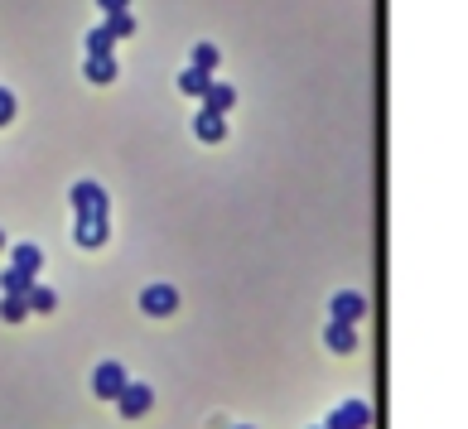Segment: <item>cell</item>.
Masks as SVG:
<instances>
[{
    "mask_svg": "<svg viewBox=\"0 0 468 429\" xmlns=\"http://www.w3.org/2000/svg\"><path fill=\"white\" fill-rule=\"evenodd\" d=\"M208 88H213V73H203V68H183V73H179V92H183V97L203 101Z\"/></svg>",
    "mask_w": 468,
    "mask_h": 429,
    "instance_id": "30bf717a",
    "label": "cell"
},
{
    "mask_svg": "<svg viewBox=\"0 0 468 429\" xmlns=\"http://www.w3.org/2000/svg\"><path fill=\"white\" fill-rule=\"evenodd\" d=\"M217 63H223V54H217V44H193V54H189V68H203V73H213Z\"/></svg>",
    "mask_w": 468,
    "mask_h": 429,
    "instance_id": "e0dca14e",
    "label": "cell"
},
{
    "mask_svg": "<svg viewBox=\"0 0 468 429\" xmlns=\"http://www.w3.org/2000/svg\"><path fill=\"white\" fill-rule=\"evenodd\" d=\"M111 39H130L136 34V20H130V10H116V15H107V25H102Z\"/></svg>",
    "mask_w": 468,
    "mask_h": 429,
    "instance_id": "ac0fdd59",
    "label": "cell"
},
{
    "mask_svg": "<svg viewBox=\"0 0 468 429\" xmlns=\"http://www.w3.org/2000/svg\"><path fill=\"white\" fill-rule=\"evenodd\" d=\"M126 382H130V376H126V367H121V362H102V367L92 371V396L116 405V396L126 391Z\"/></svg>",
    "mask_w": 468,
    "mask_h": 429,
    "instance_id": "7a4b0ae2",
    "label": "cell"
},
{
    "mask_svg": "<svg viewBox=\"0 0 468 429\" xmlns=\"http://www.w3.org/2000/svg\"><path fill=\"white\" fill-rule=\"evenodd\" d=\"M193 135H198L203 145L227 141V116H217V111H208V107H198V116H193Z\"/></svg>",
    "mask_w": 468,
    "mask_h": 429,
    "instance_id": "52a82bcc",
    "label": "cell"
},
{
    "mask_svg": "<svg viewBox=\"0 0 468 429\" xmlns=\"http://www.w3.org/2000/svg\"><path fill=\"white\" fill-rule=\"evenodd\" d=\"M107 217H92V213H78V222H73V242L82 246V251H97V246H107Z\"/></svg>",
    "mask_w": 468,
    "mask_h": 429,
    "instance_id": "277c9868",
    "label": "cell"
},
{
    "mask_svg": "<svg viewBox=\"0 0 468 429\" xmlns=\"http://www.w3.org/2000/svg\"><path fill=\"white\" fill-rule=\"evenodd\" d=\"M68 203H73L78 213H92V217H107V213H111L102 183H92V179H78V183L68 188Z\"/></svg>",
    "mask_w": 468,
    "mask_h": 429,
    "instance_id": "6da1fadb",
    "label": "cell"
},
{
    "mask_svg": "<svg viewBox=\"0 0 468 429\" xmlns=\"http://www.w3.org/2000/svg\"><path fill=\"white\" fill-rule=\"evenodd\" d=\"M111 44H116V39H111L107 29H92V34H88V54H111Z\"/></svg>",
    "mask_w": 468,
    "mask_h": 429,
    "instance_id": "d6986e66",
    "label": "cell"
},
{
    "mask_svg": "<svg viewBox=\"0 0 468 429\" xmlns=\"http://www.w3.org/2000/svg\"><path fill=\"white\" fill-rule=\"evenodd\" d=\"M0 246H5V236H0Z\"/></svg>",
    "mask_w": 468,
    "mask_h": 429,
    "instance_id": "603a6c76",
    "label": "cell"
},
{
    "mask_svg": "<svg viewBox=\"0 0 468 429\" xmlns=\"http://www.w3.org/2000/svg\"><path fill=\"white\" fill-rule=\"evenodd\" d=\"M10 266L15 270H29V276H39V266H44V251L35 246V242H20L10 251Z\"/></svg>",
    "mask_w": 468,
    "mask_h": 429,
    "instance_id": "4fadbf2b",
    "label": "cell"
},
{
    "mask_svg": "<svg viewBox=\"0 0 468 429\" xmlns=\"http://www.w3.org/2000/svg\"><path fill=\"white\" fill-rule=\"evenodd\" d=\"M97 5H102L107 15H116V10H126V5H130V0H97Z\"/></svg>",
    "mask_w": 468,
    "mask_h": 429,
    "instance_id": "44dd1931",
    "label": "cell"
},
{
    "mask_svg": "<svg viewBox=\"0 0 468 429\" xmlns=\"http://www.w3.org/2000/svg\"><path fill=\"white\" fill-rule=\"evenodd\" d=\"M25 299H29V314H54V309H58V295L48 285H35Z\"/></svg>",
    "mask_w": 468,
    "mask_h": 429,
    "instance_id": "9a60e30c",
    "label": "cell"
},
{
    "mask_svg": "<svg viewBox=\"0 0 468 429\" xmlns=\"http://www.w3.org/2000/svg\"><path fill=\"white\" fill-rule=\"evenodd\" d=\"M0 319H5V323H25L29 319V299L25 295H5V299H0Z\"/></svg>",
    "mask_w": 468,
    "mask_h": 429,
    "instance_id": "2e32d148",
    "label": "cell"
},
{
    "mask_svg": "<svg viewBox=\"0 0 468 429\" xmlns=\"http://www.w3.org/2000/svg\"><path fill=\"white\" fill-rule=\"evenodd\" d=\"M328 314L343 319V323H358V319L367 314V299L358 295V289H338V295H333V304H328Z\"/></svg>",
    "mask_w": 468,
    "mask_h": 429,
    "instance_id": "9c48e42d",
    "label": "cell"
},
{
    "mask_svg": "<svg viewBox=\"0 0 468 429\" xmlns=\"http://www.w3.org/2000/svg\"><path fill=\"white\" fill-rule=\"evenodd\" d=\"M174 309H179V289H174V285H145V289H140V314L170 319Z\"/></svg>",
    "mask_w": 468,
    "mask_h": 429,
    "instance_id": "3957f363",
    "label": "cell"
},
{
    "mask_svg": "<svg viewBox=\"0 0 468 429\" xmlns=\"http://www.w3.org/2000/svg\"><path fill=\"white\" fill-rule=\"evenodd\" d=\"M237 429H252V424H237Z\"/></svg>",
    "mask_w": 468,
    "mask_h": 429,
    "instance_id": "7402d4cb",
    "label": "cell"
},
{
    "mask_svg": "<svg viewBox=\"0 0 468 429\" xmlns=\"http://www.w3.org/2000/svg\"><path fill=\"white\" fill-rule=\"evenodd\" d=\"M324 342H328V352H353L358 348V323H343V319H328V329H324Z\"/></svg>",
    "mask_w": 468,
    "mask_h": 429,
    "instance_id": "ba28073f",
    "label": "cell"
},
{
    "mask_svg": "<svg viewBox=\"0 0 468 429\" xmlns=\"http://www.w3.org/2000/svg\"><path fill=\"white\" fill-rule=\"evenodd\" d=\"M10 121H15V92L0 88V126H10Z\"/></svg>",
    "mask_w": 468,
    "mask_h": 429,
    "instance_id": "ffe728a7",
    "label": "cell"
},
{
    "mask_svg": "<svg viewBox=\"0 0 468 429\" xmlns=\"http://www.w3.org/2000/svg\"><path fill=\"white\" fill-rule=\"evenodd\" d=\"M150 405H155V391H150L145 382H126V391L116 396V410H121L126 420H140Z\"/></svg>",
    "mask_w": 468,
    "mask_h": 429,
    "instance_id": "5b68a950",
    "label": "cell"
},
{
    "mask_svg": "<svg viewBox=\"0 0 468 429\" xmlns=\"http://www.w3.org/2000/svg\"><path fill=\"white\" fill-rule=\"evenodd\" d=\"M203 107L217 111V116H227L232 107H237V88H227V82H213V88L203 92Z\"/></svg>",
    "mask_w": 468,
    "mask_h": 429,
    "instance_id": "7c38bea8",
    "label": "cell"
},
{
    "mask_svg": "<svg viewBox=\"0 0 468 429\" xmlns=\"http://www.w3.org/2000/svg\"><path fill=\"white\" fill-rule=\"evenodd\" d=\"M82 73H88L97 88H107V82L116 78V54H88V63H82Z\"/></svg>",
    "mask_w": 468,
    "mask_h": 429,
    "instance_id": "8fae6325",
    "label": "cell"
},
{
    "mask_svg": "<svg viewBox=\"0 0 468 429\" xmlns=\"http://www.w3.org/2000/svg\"><path fill=\"white\" fill-rule=\"evenodd\" d=\"M319 429H324V424H319Z\"/></svg>",
    "mask_w": 468,
    "mask_h": 429,
    "instance_id": "cb8c5ba5",
    "label": "cell"
},
{
    "mask_svg": "<svg viewBox=\"0 0 468 429\" xmlns=\"http://www.w3.org/2000/svg\"><path fill=\"white\" fill-rule=\"evenodd\" d=\"M367 424H372V410H367V401H343V405L328 415L324 429H367Z\"/></svg>",
    "mask_w": 468,
    "mask_h": 429,
    "instance_id": "8992f818",
    "label": "cell"
},
{
    "mask_svg": "<svg viewBox=\"0 0 468 429\" xmlns=\"http://www.w3.org/2000/svg\"><path fill=\"white\" fill-rule=\"evenodd\" d=\"M29 289H35V276H29V270H15V266L0 270V295H29Z\"/></svg>",
    "mask_w": 468,
    "mask_h": 429,
    "instance_id": "5bb4252c",
    "label": "cell"
}]
</instances>
